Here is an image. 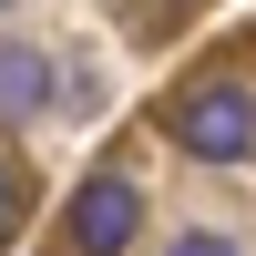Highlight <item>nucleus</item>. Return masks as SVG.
Returning a JSON list of instances; mask_svg holds the SVG:
<instances>
[{"mask_svg": "<svg viewBox=\"0 0 256 256\" xmlns=\"http://www.w3.org/2000/svg\"><path fill=\"white\" fill-rule=\"evenodd\" d=\"M72 246L82 256H123L134 246V226H144V195H134V174H82L72 184Z\"/></svg>", "mask_w": 256, "mask_h": 256, "instance_id": "nucleus-2", "label": "nucleus"}, {"mask_svg": "<svg viewBox=\"0 0 256 256\" xmlns=\"http://www.w3.org/2000/svg\"><path fill=\"white\" fill-rule=\"evenodd\" d=\"M164 134H174L195 164H246L256 154V92L246 82H195V92L164 102Z\"/></svg>", "mask_w": 256, "mask_h": 256, "instance_id": "nucleus-1", "label": "nucleus"}, {"mask_svg": "<svg viewBox=\"0 0 256 256\" xmlns=\"http://www.w3.org/2000/svg\"><path fill=\"white\" fill-rule=\"evenodd\" d=\"M52 92H62L52 52H41V41H0V113H41Z\"/></svg>", "mask_w": 256, "mask_h": 256, "instance_id": "nucleus-3", "label": "nucleus"}, {"mask_svg": "<svg viewBox=\"0 0 256 256\" xmlns=\"http://www.w3.org/2000/svg\"><path fill=\"white\" fill-rule=\"evenodd\" d=\"M20 205H31V184H20V164H10V154H0V246H10V236H20Z\"/></svg>", "mask_w": 256, "mask_h": 256, "instance_id": "nucleus-4", "label": "nucleus"}, {"mask_svg": "<svg viewBox=\"0 0 256 256\" xmlns=\"http://www.w3.org/2000/svg\"><path fill=\"white\" fill-rule=\"evenodd\" d=\"M174 256H236V246H226L216 226H195V236H174Z\"/></svg>", "mask_w": 256, "mask_h": 256, "instance_id": "nucleus-5", "label": "nucleus"}]
</instances>
